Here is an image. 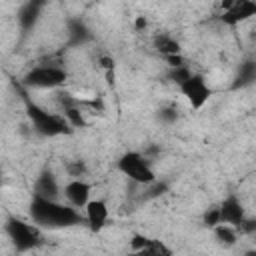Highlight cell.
Returning <instances> with one entry per match:
<instances>
[{"mask_svg":"<svg viewBox=\"0 0 256 256\" xmlns=\"http://www.w3.org/2000/svg\"><path fill=\"white\" fill-rule=\"evenodd\" d=\"M116 168H118V172H122L128 180H132V182H136V184L150 186V184L156 182V174H154V170H152V166H150V160H148L144 154H140V152H134V150L124 152V154L118 158Z\"/></svg>","mask_w":256,"mask_h":256,"instance_id":"4","label":"cell"},{"mask_svg":"<svg viewBox=\"0 0 256 256\" xmlns=\"http://www.w3.org/2000/svg\"><path fill=\"white\" fill-rule=\"evenodd\" d=\"M30 218L38 228H68L76 224H84V214L70 204H62L58 200H48L40 196H32L30 200Z\"/></svg>","mask_w":256,"mask_h":256,"instance_id":"1","label":"cell"},{"mask_svg":"<svg viewBox=\"0 0 256 256\" xmlns=\"http://www.w3.org/2000/svg\"><path fill=\"white\" fill-rule=\"evenodd\" d=\"M244 256H256V248H250V250H246V252H244Z\"/></svg>","mask_w":256,"mask_h":256,"instance_id":"25","label":"cell"},{"mask_svg":"<svg viewBox=\"0 0 256 256\" xmlns=\"http://www.w3.org/2000/svg\"><path fill=\"white\" fill-rule=\"evenodd\" d=\"M154 48L162 58L180 54V42L170 34H156L154 36Z\"/></svg>","mask_w":256,"mask_h":256,"instance_id":"12","label":"cell"},{"mask_svg":"<svg viewBox=\"0 0 256 256\" xmlns=\"http://www.w3.org/2000/svg\"><path fill=\"white\" fill-rule=\"evenodd\" d=\"M68 80V72L58 66V64H38L34 68H30L24 78L22 84L26 88H36V90H54L64 86Z\"/></svg>","mask_w":256,"mask_h":256,"instance_id":"3","label":"cell"},{"mask_svg":"<svg viewBox=\"0 0 256 256\" xmlns=\"http://www.w3.org/2000/svg\"><path fill=\"white\" fill-rule=\"evenodd\" d=\"M132 256H172V248L166 246L162 240L152 238L146 248H142L140 252H136V254H132Z\"/></svg>","mask_w":256,"mask_h":256,"instance_id":"16","label":"cell"},{"mask_svg":"<svg viewBox=\"0 0 256 256\" xmlns=\"http://www.w3.org/2000/svg\"><path fill=\"white\" fill-rule=\"evenodd\" d=\"M178 90H180V94L186 98V102L190 104L192 110H202L204 104H206V102L210 100V96H212V88L208 86L206 76H204V74H198V72H194L184 84H180Z\"/></svg>","mask_w":256,"mask_h":256,"instance_id":"6","label":"cell"},{"mask_svg":"<svg viewBox=\"0 0 256 256\" xmlns=\"http://www.w3.org/2000/svg\"><path fill=\"white\" fill-rule=\"evenodd\" d=\"M24 106H26V116L32 122L34 130L42 136L54 138V136H64L72 132V126L68 124V120L62 114L56 112H48L46 108L38 106L36 102H32L26 94H24Z\"/></svg>","mask_w":256,"mask_h":256,"instance_id":"2","label":"cell"},{"mask_svg":"<svg viewBox=\"0 0 256 256\" xmlns=\"http://www.w3.org/2000/svg\"><path fill=\"white\" fill-rule=\"evenodd\" d=\"M254 82H256V62L254 60H248V62L240 64L232 88H246V86H250Z\"/></svg>","mask_w":256,"mask_h":256,"instance_id":"13","label":"cell"},{"mask_svg":"<svg viewBox=\"0 0 256 256\" xmlns=\"http://www.w3.org/2000/svg\"><path fill=\"white\" fill-rule=\"evenodd\" d=\"M218 210H220V222L228 224V226H234V228H238L246 218V210H244L242 202L234 194H228L218 204Z\"/></svg>","mask_w":256,"mask_h":256,"instance_id":"10","label":"cell"},{"mask_svg":"<svg viewBox=\"0 0 256 256\" xmlns=\"http://www.w3.org/2000/svg\"><path fill=\"white\" fill-rule=\"evenodd\" d=\"M160 118H162V120H166V122H172V120H176V112H174L172 108L160 110Z\"/></svg>","mask_w":256,"mask_h":256,"instance_id":"23","label":"cell"},{"mask_svg":"<svg viewBox=\"0 0 256 256\" xmlns=\"http://www.w3.org/2000/svg\"><path fill=\"white\" fill-rule=\"evenodd\" d=\"M146 24H148V22H146V18H144V16H138V18H136V30L146 28Z\"/></svg>","mask_w":256,"mask_h":256,"instance_id":"24","label":"cell"},{"mask_svg":"<svg viewBox=\"0 0 256 256\" xmlns=\"http://www.w3.org/2000/svg\"><path fill=\"white\" fill-rule=\"evenodd\" d=\"M66 202L76 208V210H84L88 206V202L92 200L90 194H92V184L86 182V180H68L64 190H62Z\"/></svg>","mask_w":256,"mask_h":256,"instance_id":"9","label":"cell"},{"mask_svg":"<svg viewBox=\"0 0 256 256\" xmlns=\"http://www.w3.org/2000/svg\"><path fill=\"white\" fill-rule=\"evenodd\" d=\"M238 232H242V234H256V218H244V222L236 228Z\"/></svg>","mask_w":256,"mask_h":256,"instance_id":"21","label":"cell"},{"mask_svg":"<svg viewBox=\"0 0 256 256\" xmlns=\"http://www.w3.org/2000/svg\"><path fill=\"white\" fill-rule=\"evenodd\" d=\"M100 66H102V68L106 70V74H108V72L114 70V60H112L110 56H102V58H100Z\"/></svg>","mask_w":256,"mask_h":256,"instance_id":"22","label":"cell"},{"mask_svg":"<svg viewBox=\"0 0 256 256\" xmlns=\"http://www.w3.org/2000/svg\"><path fill=\"white\" fill-rule=\"evenodd\" d=\"M6 234L18 252H28L42 244L40 228L36 224H28L18 218H10L6 222Z\"/></svg>","mask_w":256,"mask_h":256,"instance_id":"5","label":"cell"},{"mask_svg":"<svg viewBox=\"0 0 256 256\" xmlns=\"http://www.w3.org/2000/svg\"><path fill=\"white\" fill-rule=\"evenodd\" d=\"M214 238H216L222 246L230 248V246H234V244L238 242V230H236L234 226H228V224H218V226L214 228Z\"/></svg>","mask_w":256,"mask_h":256,"instance_id":"15","label":"cell"},{"mask_svg":"<svg viewBox=\"0 0 256 256\" xmlns=\"http://www.w3.org/2000/svg\"><path fill=\"white\" fill-rule=\"evenodd\" d=\"M40 8H42V2H28V4H24V8L20 10V16H18V22H20L22 30H30L34 26Z\"/></svg>","mask_w":256,"mask_h":256,"instance_id":"14","label":"cell"},{"mask_svg":"<svg viewBox=\"0 0 256 256\" xmlns=\"http://www.w3.org/2000/svg\"><path fill=\"white\" fill-rule=\"evenodd\" d=\"M252 16H256V0H234L224 4L220 22L226 26H238L240 22H246Z\"/></svg>","mask_w":256,"mask_h":256,"instance_id":"7","label":"cell"},{"mask_svg":"<svg viewBox=\"0 0 256 256\" xmlns=\"http://www.w3.org/2000/svg\"><path fill=\"white\" fill-rule=\"evenodd\" d=\"M192 74H194V72H192L188 66H180V68H170L168 78H170L172 82H176V86H180V84H184Z\"/></svg>","mask_w":256,"mask_h":256,"instance_id":"18","label":"cell"},{"mask_svg":"<svg viewBox=\"0 0 256 256\" xmlns=\"http://www.w3.org/2000/svg\"><path fill=\"white\" fill-rule=\"evenodd\" d=\"M108 218H110V210H108V204L102 198H92L88 202V206L84 208V224L94 234H98L106 228Z\"/></svg>","mask_w":256,"mask_h":256,"instance_id":"8","label":"cell"},{"mask_svg":"<svg viewBox=\"0 0 256 256\" xmlns=\"http://www.w3.org/2000/svg\"><path fill=\"white\" fill-rule=\"evenodd\" d=\"M64 168H66L70 180H84V176H86V164L82 160H70V162H66Z\"/></svg>","mask_w":256,"mask_h":256,"instance_id":"17","label":"cell"},{"mask_svg":"<svg viewBox=\"0 0 256 256\" xmlns=\"http://www.w3.org/2000/svg\"><path fill=\"white\" fill-rule=\"evenodd\" d=\"M150 236H146V234H132V238H130V252L132 254H136V252H140L142 248H146L148 244H150Z\"/></svg>","mask_w":256,"mask_h":256,"instance_id":"20","label":"cell"},{"mask_svg":"<svg viewBox=\"0 0 256 256\" xmlns=\"http://www.w3.org/2000/svg\"><path fill=\"white\" fill-rule=\"evenodd\" d=\"M60 194L62 192H60V186H58L54 174L50 170H44L38 176L36 184H34V194L32 196H40V198H48V200H58Z\"/></svg>","mask_w":256,"mask_h":256,"instance_id":"11","label":"cell"},{"mask_svg":"<svg viewBox=\"0 0 256 256\" xmlns=\"http://www.w3.org/2000/svg\"><path fill=\"white\" fill-rule=\"evenodd\" d=\"M202 222H204V226H206V228H212V230H214L218 224H222V222H220V210H218V206L208 208V210L204 212Z\"/></svg>","mask_w":256,"mask_h":256,"instance_id":"19","label":"cell"}]
</instances>
